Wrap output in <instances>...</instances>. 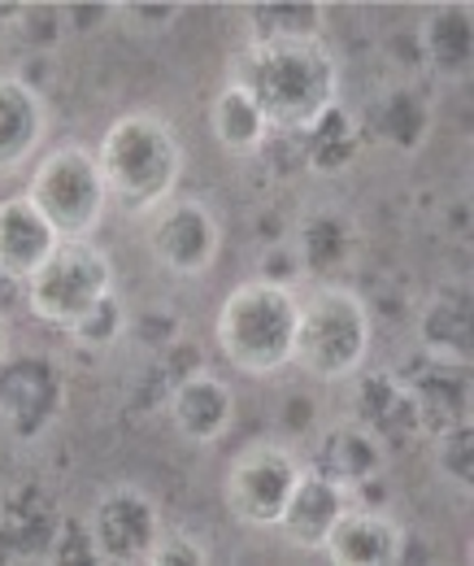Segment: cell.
Here are the masks:
<instances>
[{"instance_id": "cell-1", "label": "cell", "mask_w": 474, "mask_h": 566, "mask_svg": "<svg viewBox=\"0 0 474 566\" xmlns=\"http://www.w3.org/2000/svg\"><path fill=\"white\" fill-rule=\"evenodd\" d=\"M231 83L257 101L271 132H309L336 105L339 87L336 62L323 44H249Z\"/></svg>"}, {"instance_id": "cell-2", "label": "cell", "mask_w": 474, "mask_h": 566, "mask_svg": "<svg viewBox=\"0 0 474 566\" xmlns=\"http://www.w3.org/2000/svg\"><path fill=\"white\" fill-rule=\"evenodd\" d=\"M105 192L131 213L161 210L183 175V148L175 132L152 114H123L109 123L96 153Z\"/></svg>"}, {"instance_id": "cell-3", "label": "cell", "mask_w": 474, "mask_h": 566, "mask_svg": "<svg viewBox=\"0 0 474 566\" xmlns=\"http://www.w3.org/2000/svg\"><path fill=\"white\" fill-rule=\"evenodd\" d=\"M292 336L296 296L278 283H244L218 310V349L249 375H271L283 361H292Z\"/></svg>"}, {"instance_id": "cell-4", "label": "cell", "mask_w": 474, "mask_h": 566, "mask_svg": "<svg viewBox=\"0 0 474 566\" xmlns=\"http://www.w3.org/2000/svg\"><path fill=\"white\" fill-rule=\"evenodd\" d=\"M370 349V314L357 292L323 287L305 305H296L292 361L314 379H344L361 366Z\"/></svg>"}, {"instance_id": "cell-5", "label": "cell", "mask_w": 474, "mask_h": 566, "mask_svg": "<svg viewBox=\"0 0 474 566\" xmlns=\"http://www.w3.org/2000/svg\"><path fill=\"white\" fill-rule=\"evenodd\" d=\"M27 201L44 213V222L57 231V240H87L101 227L105 206H109L96 153L83 144L53 148L40 161V170L27 188Z\"/></svg>"}, {"instance_id": "cell-6", "label": "cell", "mask_w": 474, "mask_h": 566, "mask_svg": "<svg viewBox=\"0 0 474 566\" xmlns=\"http://www.w3.org/2000/svg\"><path fill=\"white\" fill-rule=\"evenodd\" d=\"M109 292H114V271L87 240H62L53 258L27 280L31 310L49 327H62V332H70Z\"/></svg>"}, {"instance_id": "cell-7", "label": "cell", "mask_w": 474, "mask_h": 566, "mask_svg": "<svg viewBox=\"0 0 474 566\" xmlns=\"http://www.w3.org/2000/svg\"><path fill=\"white\" fill-rule=\"evenodd\" d=\"M301 480V467L287 449H249L235 467H231V480H227V505L240 523L249 527H274L287 496Z\"/></svg>"}, {"instance_id": "cell-8", "label": "cell", "mask_w": 474, "mask_h": 566, "mask_svg": "<svg viewBox=\"0 0 474 566\" xmlns=\"http://www.w3.org/2000/svg\"><path fill=\"white\" fill-rule=\"evenodd\" d=\"M87 541H92V554L105 563H148L161 541L152 501L136 489L105 493L87 518Z\"/></svg>"}, {"instance_id": "cell-9", "label": "cell", "mask_w": 474, "mask_h": 566, "mask_svg": "<svg viewBox=\"0 0 474 566\" xmlns=\"http://www.w3.org/2000/svg\"><path fill=\"white\" fill-rule=\"evenodd\" d=\"M148 244H152V258L166 271L201 275L218 258L222 231H218L213 210L201 201H166L152 218V227H148Z\"/></svg>"}, {"instance_id": "cell-10", "label": "cell", "mask_w": 474, "mask_h": 566, "mask_svg": "<svg viewBox=\"0 0 474 566\" xmlns=\"http://www.w3.org/2000/svg\"><path fill=\"white\" fill-rule=\"evenodd\" d=\"M62 406V375L40 357L0 361V419L13 436L31 440L53 423Z\"/></svg>"}, {"instance_id": "cell-11", "label": "cell", "mask_w": 474, "mask_h": 566, "mask_svg": "<svg viewBox=\"0 0 474 566\" xmlns=\"http://www.w3.org/2000/svg\"><path fill=\"white\" fill-rule=\"evenodd\" d=\"M57 231L44 222V213L35 210L27 197L0 201V275L4 280L27 283L57 249Z\"/></svg>"}, {"instance_id": "cell-12", "label": "cell", "mask_w": 474, "mask_h": 566, "mask_svg": "<svg viewBox=\"0 0 474 566\" xmlns=\"http://www.w3.org/2000/svg\"><path fill=\"white\" fill-rule=\"evenodd\" d=\"M344 510H348L344 484L318 475V471H301V480H296V489H292L274 527H283V536L292 545H301V549H323L327 532L336 527V518Z\"/></svg>"}, {"instance_id": "cell-13", "label": "cell", "mask_w": 474, "mask_h": 566, "mask_svg": "<svg viewBox=\"0 0 474 566\" xmlns=\"http://www.w3.org/2000/svg\"><path fill=\"white\" fill-rule=\"evenodd\" d=\"M327 558L344 566H388L401 558L405 536L388 514L375 510H344L336 518V527L323 541Z\"/></svg>"}, {"instance_id": "cell-14", "label": "cell", "mask_w": 474, "mask_h": 566, "mask_svg": "<svg viewBox=\"0 0 474 566\" xmlns=\"http://www.w3.org/2000/svg\"><path fill=\"white\" fill-rule=\"evenodd\" d=\"M235 415V401H231V388L218 379V375H188L175 384V397H170V419L179 427V436H188L192 444H213L227 436Z\"/></svg>"}, {"instance_id": "cell-15", "label": "cell", "mask_w": 474, "mask_h": 566, "mask_svg": "<svg viewBox=\"0 0 474 566\" xmlns=\"http://www.w3.org/2000/svg\"><path fill=\"white\" fill-rule=\"evenodd\" d=\"M44 136V105L31 83L0 74V170H18Z\"/></svg>"}, {"instance_id": "cell-16", "label": "cell", "mask_w": 474, "mask_h": 566, "mask_svg": "<svg viewBox=\"0 0 474 566\" xmlns=\"http://www.w3.org/2000/svg\"><path fill=\"white\" fill-rule=\"evenodd\" d=\"M422 53L440 74H466L474 53V13L466 4H440L422 18Z\"/></svg>"}, {"instance_id": "cell-17", "label": "cell", "mask_w": 474, "mask_h": 566, "mask_svg": "<svg viewBox=\"0 0 474 566\" xmlns=\"http://www.w3.org/2000/svg\"><path fill=\"white\" fill-rule=\"evenodd\" d=\"M209 132L227 153H253V148H262L271 123L240 83H227L209 105Z\"/></svg>"}, {"instance_id": "cell-18", "label": "cell", "mask_w": 474, "mask_h": 566, "mask_svg": "<svg viewBox=\"0 0 474 566\" xmlns=\"http://www.w3.org/2000/svg\"><path fill=\"white\" fill-rule=\"evenodd\" d=\"M249 44H318L323 9L309 0H266L249 9Z\"/></svg>"}, {"instance_id": "cell-19", "label": "cell", "mask_w": 474, "mask_h": 566, "mask_svg": "<svg viewBox=\"0 0 474 566\" xmlns=\"http://www.w3.org/2000/svg\"><path fill=\"white\" fill-rule=\"evenodd\" d=\"M379 471V444L361 431V427H339L323 440L318 449V475L336 480V484H361L366 475Z\"/></svg>"}, {"instance_id": "cell-20", "label": "cell", "mask_w": 474, "mask_h": 566, "mask_svg": "<svg viewBox=\"0 0 474 566\" xmlns=\"http://www.w3.org/2000/svg\"><path fill=\"white\" fill-rule=\"evenodd\" d=\"M357 410H361V419L375 427V431H413L418 423V410H413V397H409L405 384H397V379H388V375H375V379H366V388H361V401H357Z\"/></svg>"}, {"instance_id": "cell-21", "label": "cell", "mask_w": 474, "mask_h": 566, "mask_svg": "<svg viewBox=\"0 0 474 566\" xmlns=\"http://www.w3.org/2000/svg\"><path fill=\"white\" fill-rule=\"evenodd\" d=\"M422 340H426L435 361H449V366L466 361V354H471V310H466V301H462V310H457L453 296L435 301L431 314L422 318Z\"/></svg>"}, {"instance_id": "cell-22", "label": "cell", "mask_w": 474, "mask_h": 566, "mask_svg": "<svg viewBox=\"0 0 474 566\" xmlns=\"http://www.w3.org/2000/svg\"><path fill=\"white\" fill-rule=\"evenodd\" d=\"M305 157H309V166H318V170H344L352 157H357V127H352V118L331 105L309 132H305Z\"/></svg>"}, {"instance_id": "cell-23", "label": "cell", "mask_w": 474, "mask_h": 566, "mask_svg": "<svg viewBox=\"0 0 474 566\" xmlns=\"http://www.w3.org/2000/svg\"><path fill=\"white\" fill-rule=\"evenodd\" d=\"M123 323H127V314H123V301L109 292L105 301H96L74 327H70V336L83 345V349H105V345H114L118 340V332H123Z\"/></svg>"}, {"instance_id": "cell-24", "label": "cell", "mask_w": 474, "mask_h": 566, "mask_svg": "<svg viewBox=\"0 0 474 566\" xmlns=\"http://www.w3.org/2000/svg\"><path fill=\"white\" fill-rule=\"evenodd\" d=\"M440 467L453 480H462V489H471V427L466 423L440 431Z\"/></svg>"}, {"instance_id": "cell-25", "label": "cell", "mask_w": 474, "mask_h": 566, "mask_svg": "<svg viewBox=\"0 0 474 566\" xmlns=\"http://www.w3.org/2000/svg\"><path fill=\"white\" fill-rule=\"evenodd\" d=\"M148 563L152 566H170V563L201 566V563H209V554H204L192 536H175V541H157V549H152V558H148Z\"/></svg>"}, {"instance_id": "cell-26", "label": "cell", "mask_w": 474, "mask_h": 566, "mask_svg": "<svg viewBox=\"0 0 474 566\" xmlns=\"http://www.w3.org/2000/svg\"><path fill=\"white\" fill-rule=\"evenodd\" d=\"M0 361H4V327H0Z\"/></svg>"}]
</instances>
